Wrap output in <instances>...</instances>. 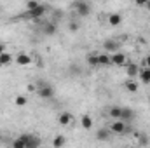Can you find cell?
<instances>
[{"mask_svg":"<svg viewBox=\"0 0 150 148\" xmlns=\"http://www.w3.org/2000/svg\"><path fill=\"white\" fill-rule=\"evenodd\" d=\"M12 147H14V148H26V147H25V143H23V140H21V138L14 140V141H12Z\"/></svg>","mask_w":150,"mask_h":148,"instance_id":"24","label":"cell"},{"mask_svg":"<svg viewBox=\"0 0 150 148\" xmlns=\"http://www.w3.org/2000/svg\"><path fill=\"white\" fill-rule=\"evenodd\" d=\"M119 49H120V44L117 40H113V38L103 40V51H107V52H117Z\"/></svg>","mask_w":150,"mask_h":148,"instance_id":"7","label":"cell"},{"mask_svg":"<svg viewBox=\"0 0 150 148\" xmlns=\"http://www.w3.org/2000/svg\"><path fill=\"white\" fill-rule=\"evenodd\" d=\"M149 68H150V66H149Z\"/></svg>","mask_w":150,"mask_h":148,"instance_id":"33","label":"cell"},{"mask_svg":"<svg viewBox=\"0 0 150 148\" xmlns=\"http://www.w3.org/2000/svg\"><path fill=\"white\" fill-rule=\"evenodd\" d=\"M65 143H67V140H65L61 134H59V136H56V138L52 140V147H56V148H58V147H63Z\"/></svg>","mask_w":150,"mask_h":148,"instance_id":"22","label":"cell"},{"mask_svg":"<svg viewBox=\"0 0 150 148\" xmlns=\"http://www.w3.org/2000/svg\"><path fill=\"white\" fill-rule=\"evenodd\" d=\"M21 140H23V143H25V147L26 148H33V147H40V140L38 138H35L33 134H21L19 136Z\"/></svg>","mask_w":150,"mask_h":148,"instance_id":"6","label":"cell"},{"mask_svg":"<svg viewBox=\"0 0 150 148\" xmlns=\"http://www.w3.org/2000/svg\"><path fill=\"white\" fill-rule=\"evenodd\" d=\"M145 7H147V9H149V11H150V0H149V2H147V5H145Z\"/></svg>","mask_w":150,"mask_h":148,"instance_id":"30","label":"cell"},{"mask_svg":"<svg viewBox=\"0 0 150 148\" xmlns=\"http://www.w3.org/2000/svg\"><path fill=\"white\" fill-rule=\"evenodd\" d=\"M14 103H16L18 106H26V103H28V99H26L25 96H16V99H14Z\"/></svg>","mask_w":150,"mask_h":148,"instance_id":"23","label":"cell"},{"mask_svg":"<svg viewBox=\"0 0 150 148\" xmlns=\"http://www.w3.org/2000/svg\"><path fill=\"white\" fill-rule=\"evenodd\" d=\"M37 5H40L37 0H28V2H26V9H35Z\"/></svg>","mask_w":150,"mask_h":148,"instance_id":"25","label":"cell"},{"mask_svg":"<svg viewBox=\"0 0 150 148\" xmlns=\"http://www.w3.org/2000/svg\"><path fill=\"white\" fill-rule=\"evenodd\" d=\"M68 28H70V32H77V30H79V25H77V23H75V21H72V23H70V26H68Z\"/></svg>","mask_w":150,"mask_h":148,"instance_id":"27","label":"cell"},{"mask_svg":"<svg viewBox=\"0 0 150 148\" xmlns=\"http://www.w3.org/2000/svg\"><path fill=\"white\" fill-rule=\"evenodd\" d=\"M149 101H150V98H149Z\"/></svg>","mask_w":150,"mask_h":148,"instance_id":"32","label":"cell"},{"mask_svg":"<svg viewBox=\"0 0 150 148\" xmlns=\"http://www.w3.org/2000/svg\"><path fill=\"white\" fill-rule=\"evenodd\" d=\"M72 120H74V115L68 113V111H63V113H59V117H58V122H59L61 125H70Z\"/></svg>","mask_w":150,"mask_h":148,"instance_id":"11","label":"cell"},{"mask_svg":"<svg viewBox=\"0 0 150 148\" xmlns=\"http://www.w3.org/2000/svg\"><path fill=\"white\" fill-rule=\"evenodd\" d=\"M142 66H150V54L143 58V61H142Z\"/></svg>","mask_w":150,"mask_h":148,"instance_id":"26","label":"cell"},{"mask_svg":"<svg viewBox=\"0 0 150 148\" xmlns=\"http://www.w3.org/2000/svg\"><path fill=\"white\" fill-rule=\"evenodd\" d=\"M80 125H82L86 131H89V129L93 127V118H91L89 115H82V117H80Z\"/></svg>","mask_w":150,"mask_h":148,"instance_id":"17","label":"cell"},{"mask_svg":"<svg viewBox=\"0 0 150 148\" xmlns=\"http://www.w3.org/2000/svg\"><path fill=\"white\" fill-rule=\"evenodd\" d=\"M45 11H47V7L40 4L35 9H26L25 14H23V18H26V19H40V18L45 14Z\"/></svg>","mask_w":150,"mask_h":148,"instance_id":"3","label":"cell"},{"mask_svg":"<svg viewBox=\"0 0 150 148\" xmlns=\"http://www.w3.org/2000/svg\"><path fill=\"white\" fill-rule=\"evenodd\" d=\"M37 94L40 96V98L49 99V98H52V96H54V87H52L51 84H47V82L40 80V82L37 84Z\"/></svg>","mask_w":150,"mask_h":148,"instance_id":"2","label":"cell"},{"mask_svg":"<svg viewBox=\"0 0 150 148\" xmlns=\"http://www.w3.org/2000/svg\"><path fill=\"white\" fill-rule=\"evenodd\" d=\"M147 2H149V0H134V4H136V5H140V7H145V5H147Z\"/></svg>","mask_w":150,"mask_h":148,"instance_id":"28","label":"cell"},{"mask_svg":"<svg viewBox=\"0 0 150 148\" xmlns=\"http://www.w3.org/2000/svg\"><path fill=\"white\" fill-rule=\"evenodd\" d=\"M16 63H18L19 66H28V65H32V63H33V58H32L30 54L19 52V54L16 56Z\"/></svg>","mask_w":150,"mask_h":148,"instance_id":"8","label":"cell"},{"mask_svg":"<svg viewBox=\"0 0 150 148\" xmlns=\"http://www.w3.org/2000/svg\"><path fill=\"white\" fill-rule=\"evenodd\" d=\"M98 63H100V66H112L110 54H108V52H105V54H98Z\"/></svg>","mask_w":150,"mask_h":148,"instance_id":"14","label":"cell"},{"mask_svg":"<svg viewBox=\"0 0 150 148\" xmlns=\"http://www.w3.org/2000/svg\"><path fill=\"white\" fill-rule=\"evenodd\" d=\"M11 61H12V58H11L9 52H2L0 54V66H9Z\"/></svg>","mask_w":150,"mask_h":148,"instance_id":"18","label":"cell"},{"mask_svg":"<svg viewBox=\"0 0 150 148\" xmlns=\"http://www.w3.org/2000/svg\"><path fill=\"white\" fill-rule=\"evenodd\" d=\"M120 113H122V106H110L108 108V117L115 120V118H120Z\"/></svg>","mask_w":150,"mask_h":148,"instance_id":"16","label":"cell"},{"mask_svg":"<svg viewBox=\"0 0 150 148\" xmlns=\"http://www.w3.org/2000/svg\"><path fill=\"white\" fill-rule=\"evenodd\" d=\"M87 65L93 66V68H98L100 63H98V54H89L87 56Z\"/></svg>","mask_w":150,"mask_h":148,"instance_id":"20","label":"cell"},{"mask_svg":"<svg viewBox=\"0 0 150 148\" xmlns=\"http://www.w3.org/2000/svg\"><path fill=\"white\" fill-rule=\"evenodd\" d=\"M127 122H124V120H120V118H115L112 120V124H110V132L112 134H124L126 131H127V125H126Z\"/></svg>","mask_w":150,"mask_h":148,"instance_id":"4","label":"cell"},{"mask_svg":"<svg viewBox=\"0 0 150 148\" xmlns=\"http://www.w3.org/2000/svg\"><path fill=\"white\" fill-rule=\"evenodd\" d=\"M2 52H5V45H4V44L0 42V54H2Z\"/></svg>","mask_w":150,"mask_h":148,"instance_id":"29","label":"cell"},{"mask_svg":"<svg viewBox=\"0 0 150 148\" xmlns=\"http://www.w3.org/2000/svg\"><path fill=\"white\" fill-rule=\"evenodd\" d=\"M110 59H112V66H126V63H127V58H126V54H122L120 51L112 52Z\"/></svg>","mask_w":150,"mask_h":148,"instance_id":"5","label":"cell"},{"mask_svg":"<svg viewBox=\"0 0 150 148\" xmlns=\"http://www.w3.org/2000/svg\"><path fill=\"white\" fill-rule=\"evenodd\" d=\"M126 89H127L129 92H138V84L131 78V80H127V82H126Z\"/></svg>","mask_w":150,"mask_h":148,"instance_id":"21","label":"cell"},{"mask_svg":"<svg viewBox=\"0 0 150 148\" xmlns=\"http://www.w3.org/2000/svg\"><path fill=\"white\" fill-rule=\"evenodd\" d=\"M108 134H112L110 132V129H98L96 131V140H108Z\"/></svg>","mask_w":150,"mask_h":148,"instance_id":"19","label":"cell"},{"mask_svg":"<svg viewBox=\"0 0 150 148\" xmlns=\"http://www.w3.org/2000/svg\"><path fill=\"white\" fill-rule=\"evenodd\" d=\"M0 136H2V132H0Z\"/></svg>","mask_w":150,"mask_h":148,"instance_id":"31","label":"cell"},{"mask_svg":"<svg viewBox=\"0 0 150 148\" xmlns=\"http://www.w3.org/2000/svg\"><path fill=\"white\" fill-rule=\"evenodd\" d=\"M72 7L75 9V12L80 16V18H87L89 14H91V4L87 2V0H75L74 4H72Z\"/></svg>","mask_w":150,"mask_h":148,"instance_id":"1","label":"cell"},{"mask_svg":"<svg viewBox=\"0 0 150 148\" xmlns=\"http://www.w3.org/2000/svg\"><path fill=\"white\" fill-rule=\"evenodd\" d=\"M42 32H44L47 37H52V35H56V32H58V26H56V23H54V21H49V23H45V25H44Z\"/></svg>","mask_w":150,"mask_h":148,"instance_id":"9","label":"cell"},{"mask_svg":"<svg viewBox=\"0 0 150 148\" xmlns=\"http://www.w3.org/2000/svg\"><path fill=\"white\" fill-rule=\"evenodd\" d=\"M134 110H131V108H127V106H122V113H120V120H124V122H129V120H133L134 118Z\"/></svg>","mask_w":150,"mask_h":148,"instance_id":"12","label":"cell"},{"mask_svg":"<svg viewBox=\"0 0 150 148\" xmlns=\"http://www.w3.org/2000/svg\"><path fill=\"white\" fill-rule=\"evenodd\" d=\"M138 72H140V68H138V65H136V63H126V73H127L129 78L138 77Z\"/></svg>","mask_w":150,"mask_h":148,"instance_id":"10","label":"cell"},{"mask_svg":"<svg viewBox=\"0 0 150 148\" xmlns=\"http://www.w3.org/2000/svg\"><path fill=\"white\" fill-rule=\"evenodd\" d=\"M138 77L143 84H150V68L149 66H142L140 72H138Z\"/></svg>","mask_w":150,"mask_h":148,"instance_id":"13","label":"cell"},{"mask_svg":"<svg viewBox=\"0 0 150 148\" xmlns=\"http://www.w3.org/2000/svg\"><path fill=\"white\" fill-rule=\"evenodd\" d=\"M122 23V16L119 14V12H112L110 16H108V25L110 26H119Z\"/></svg>","mask_w":150,"mask_h":148,"instance_id":"15","label":"cell"}]
</instances>
